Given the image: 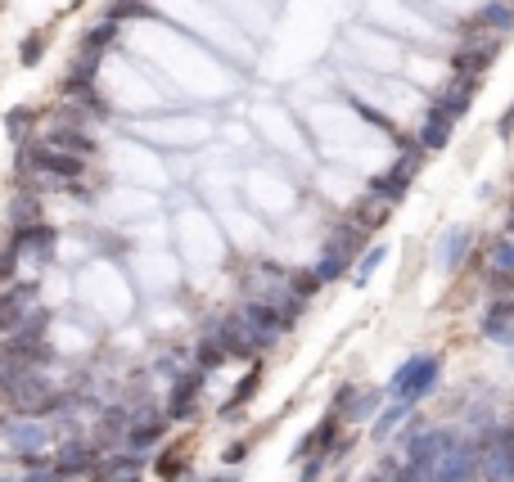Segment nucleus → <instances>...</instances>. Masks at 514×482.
<instances>
[{
  "label": "nucleus",
  "mask_w": 514,
  "mask_h": 482,
  "mask_svg": "<svg viewBox=\"0 0 514 482\" xmlns=\"http://www.w3.org/2000/svg\"><path fill=\"white\" fill-rule=\"evenodd\" d=\"M501 41L505 36H496V32H469L465 41H456L452 45V54H447V68H452V77H483L487 68L496 63V54H501Z\"/></svg>",
  "instance_id": "nucleus-1"
},
{
  "label": "nucleus",
  "mask_w": 514,
  "mask_h": 482,
  "mask_svg": "<svg viewBox=\"0 0 514 482\" xmlns=\"http://www.w3.org/2000/svg\"><path fill=\"white\" fill-rule=\"evenodd\" d=\"M437 374H443V361H437L433 352H420V357H411V361L393 374V383H388L384 392L397 397V401H406V406H420V401L437 388Z\"/></svg>",
  "instance_id": "nucleus-2"
},
{
  "label": "nucleus",
  "mask_w": 514,
  "mask_h": 482,
  "mask_svg": "<svg viewBox=\"0 0 514 482\" xmlns=\"http://www.w3.org/2000/svg\"><path fill=\"white\" fill-rule=\"evenodd\" d=\"M82 172H86V158H78V154H63V149H54V145L32 149V176H37L45 189H68Z\"/></svg>",
  "instance_id": "nucleus-3"
},
{
  "label": "nucleus",
  "mask_w": 514,
  "mask_h": 482,
  "mask_svg": "<svg viewBox=\"0 0 514 482\" xmlns=\"http://www.w3.org/2000/svg\"><path fill=\"white\" fill-rule=\"evenodd\" d=\"M452 442H456V433H447V429H406L402 433V464L428 473Z\"/></svg>",
  "instance_id": "nucleus-4"
},
{
  "label": "nucleus",
  "mask_w": 514,
  "mask_h": 482,
  "mask_svg": "<svg viewBox=\"0 0 514 482\" xmlns=\"http://www.w3.org/2000/svg\"><path fill=\"white\" fill-rule=\"evenodd\" d=\"M428 482H478V455L469 442H452L443 455H437V464L428 469Z\"/></svg>",
  "instance_id": "nucleus-5"
},
{
  "label": "nucleus",
  "mask_w": 514,
  "mask_h": 482,
  "mask_svg": "<svg viewBox=\"0 0 514 482\" xmlns=\"http://www.w3.org/2000/svg\"><path fill=\"white\" fill-rule=\"evenodd\" d=\"M216 338H222L226 357H240V361H257V352L266 348V342H262V338L249 329V320H244L240 311L222 320V329H216Z\"/></svg>",
  "instance_id": "nucleus-6"
},
{
  "label": "nucleus",
  "mask_w": 514,
  "mask_h": 482,
  "mask_svg": "<svg viewBox=\"0 0 514 482\" xmlns=\"http://www.w3.org/2000/svg\"><path fill=\"white\" fill-rule=\"evenodd\" d=\"M452 135H456L452 113H447L443 104H428V108H424V122H420V131H415V141L424 145V154H447Z\"/></svg>",
  "instance_id": "nucleus-7"
},
{
  "label": "nucleus",
  "mask_w": 514,
  "mask_h": 482,
  "mask_svg": "<svg viewBox=\"0 0 514 482\" xmlns=\"http://www.w3.org/2000/svg\"><path fill=\"white\" fill-rule=\"evenodd\" d=\"M203 383H208V370H190V374H181L172 383V397H167V415L172 420H190L194 415V401H199Z\"/></svg>",
  "instance_id": "nucleus-8"
},
{
  "label": "nucleus",
  "mask_w": 514,
  "mask_h": 482,
  "mask_svg": "<svg viewBox=\"0 0 514 482\" xmlns=\"http://www.w3.org/2000/svg\"><path fill=\"white\" fill-rule=\"evenodd\" d=\"M240 316L249 320V329L266 342V348H271V342L284 333V320H280V307L275 302H266V298H257V302H244L240 307Z\"/></svg>",
  "instance_id": "nucleus-9"
},
{
  "label": "nucleus",
  "mask_w": 514,
  "mask_h": 482,
  "mask_svg": "<svg viewBox=\"0 0 514 482\" xmlns=\"http://www.w3.org/2000/svg\"><path fill=\"white\" fill-rule=\"evenodd\" d=\"M474 95H478V77H452L443 91L433 95V104H443V108L452 113V122H461V117H469Z\"/></svg>",
  "instance_id": "nucleus-10"
},
{
  "label": "nucleus",
  "mask_w": 514,
  "mask_h": 482,
  "mask_svg": "<svg viewBox=\"0 0 514 482\" xmlns=\"http://www.w3.org/2000/svg\"><path fill=\"white\" fill-rule=\"evenodd\" d=\"M483 338L492 342H505V348H514V298H496L487 311H483Z\"/></svg>",
  "instance_id": "nucleus-11"
},
{
  "label": "nucleus",
  "mask_w": 514,
  "mask_h": 482,
  "mask_svg": "<svg viewBox=\"0 0 514 482\" xmlns=\"http://www.w3.org/2000/svg\"><path fill=\"white\" fill-rule=\"evenodd\" d=\"M469 248H474V230H469V226H452L443 239H437V248H433V261L443 266V270H456V266L469 257Z\"/></svg>",
  "instance_id": "nucleus-12"
},
{
  "label": "nucleus",
  "mask_w": 514,
  "mask_h": 482,
  "mask_svg": "<svg viewBox=\"0 0 514 482\" xmlns=\"http://www.w3.org/2000/svg\"><path fill=\"white\" fill-rule=\"evenodd\" d=\"M32 302H37V285H14L10 293H0V333L19 329V320L28 316Z\"/></svg>",
  "instance_id": "nucleus-13"
},
{
  "label": "nucleus",
  "mask_w": 514,
  "mask_h": 482,
  "mask_svg": "<svg viewBox=\"0 0 514 482\" xmlns=\"http://www.w3.org/2000/svg\"><path fill=\"white\" fill-rule=\"evenodd\" d=\"M384 388H356L352 392V401L339 410V420L343 424H361V420H371V415H379V410H384Z\"/></svg>",
  "instance_id": "nucleus-14"
},
{
  "label": "nucleus",
  "mask_w": 514,
  "mask_h": 482,
  "mask_svg": "<svg viewBox=\"0 0 514 482\" xmlns=\"http://www.w3.org/2000/svg\"><path fill=\"white\" fill-rule=\"evenodd\" d=\"M474 28L510 36L514 32V0H483V10L474 14Z\"/></svg>",
  "instance_id": "nucleus-15"
},
{
  "label": "nucleus",
  "mask_w": 514,
  "mask_h": 482,
  "mask_svg": "<svg viewBox=\"0 0 514 482\" xmlns=\"http://www.w3.org/2000/svg\"><path fill=\"white\" fill-rule=\"evenodd\" d=\"M45 145H54V149H63V154H78V158H86V154H95V141L82 131V126H72V122H59V126H50V141Z\"/></svg>",
  "instance_id": "nucleus-16"
},
{
  "label": "nucleus",
  "mask_w": 514,
  "mask_h": 482,
  "mask_svg": "<svg viewBox=\"0 0 514 482\" xmlns=\"http://www.w3.org/2000/svg\"><path fill=\"white\" fill-rule=\"evenodd\" d=\"M312 270H316V280H321V285H334V280H339V275H347V270H352V257H347L343 248H334V244H325Z\"/></svg>",
  "instance_id": "nucleus-17"
},
{
  "label": "nucleus",
  "mask_w": 514,
  "mask_h": 482,
  "mask_svg": "<svg viewBox=\"0 0 514 482\" xmlns=\"http://www.w3.org/2000/svg\"><path fill=\"white\" fill-rule=\"evenodd\" d=\"M95 482H140V460L135 455H118L95 464Z\"/></svg>",
  "instance_id": "nucleus-18"
},
{
  "label": "nucleus",
  "mask_w": 514,
  "mask_h": 482,
  "mask_svg": "<svg viewBox=\"0 0 514 482\" xmlns=\"http://www.w3.org/2000/svg\"><path fill=\"white\" fill-rule=\"evenodd\" d=\"M257 388H262V366L253 361V370H249V374H244V379L235 383V392H231V401L222 406V420H231V415H240V406H244V401H253V392H257Z\"/></svg>",
  "instance_id": "nucleus-19"
},
{
  "label": "nucleus",
  "mask_w": 514,
  "mask_h": 482,
  "mask_svg": "<svg viewBox=\"0 0 514 482\" xmlns=\"http://www.w3.org/2000/svg\"><path fill=\"white\" fill-rule=\"evenodd\" d=\"M163 433H167V424L154 415V420H144V424H131V429H126V446L140 455V451H150L154 442H163Z\"/></svg>",
  "instance_id": "nucleus-20"
},
{
  "label": "nucleus",
  "mask_w": 514,
  "mask_h": 482,
  "mask_svg": "<svg viewBox=\"0 0 514 482\" xmlns=\"http://www.w3.org/2000/svg\"><path fill=\"white\" fill-rule=\"evenodd\" d=\"M339 424H343V420H339V410H330V415H325V420H321V424L307 433L312 451H321V455H334V451H339Z\"/></svg>",
  "instance_id": "nucleus-21"
},
{
  "label": "nucleus",
  "mask_w": 514,
  "mask_h": 482,
  "mask_svg": "<svg viewBox=\"0 0 514 482\" xmlns=\"http://www.w3.org/2000/svg\"><path fill=\"white\" fill-rule=\"evenodd\" d=\"M86 469H95V451H91V446H82V442L63 446V455H59V473H63V478L86 473Z\"/></svg>",
  "instance_id": "nucleus-22"
},
{
  "label": "nucleus",
  "mask_w": 514,
  "mask_h": 482,
  "mask_svg": "<svg viewBox=\"0 0 514 482\" xmlns=\"http://www.w3.org/2000/svg\"><path fill=\"white\" fill-rule=\"evenodd\" d=\"M113 41H118V23H113V19H104V23H95V28L82 36V45H78V50H86V54H100V59H104V50H109Z\"/></svg>",
  "instance_id": "nucleus-23"
},
{
  "label": "nucleus",
  "mask_w": 514,
  "mask_h": 482,
  "mask_svg": "<svg viewBox=\"0 0 514 482\" xmlns=\"http://www.w3.org/2000/svg\"><path fill=\"white\" fill-rule=\"evenodd\" d=\"M411 410H415V406H406V401L384 406V410H379V420H375V442H384V438H388V433H393V429H397L406 415H411Z\"/></svg>",
  "instance_id": "nucleus-24"
},
{
  "label": "nucleus",
  "mask_w": 514,
  "mask_h": 482,
  "mask_svg": "<svg viewBox=\"0 0 514 482\" xmlns=\"http://www.w3.org/2000/svg\"><path fill=\"white\" fill-rule=\"evenodd\" d=\"M487 266H492V270H505V275H514V239H510V235L492 239V248H487Z\"/></svg>",
  "instance_id": "nucleus-25"
},
{
  "label": "nucleus",
  "mask_w": 514,
  "mask_h": 482,
  "mask_svg": "<svg viewBox=\"0 0 514 482\" xmlns=\"http://www.w3.org/2000/svg\"><path fill=\"white\" fill-rule=\"evenodd\" d=\"M226 361V348H222V338L216 333H208L203 342H199V370H216Z\"/></svg>",
  "instance_id": "nucleus-26"
},
{
  "label": "nucleus",
  "mask_w": 514,
  "mask_h": 482,
  "mask_svg": "<svg viewBox=\"0 0 514 482\" xmlns=\"http://www.w3.org/2000/svg\"><path fill=\"white\" fill-rule=\"evenodd\" d=\"M37 198L32 194H19L14 198V208H10V221H14V230H23V226H37Z\"/></svg>",
  "instance_id": "nucleus-27"
},
{
  "label": "nucleus",
  "mask_w": 514,
  "mask_h": 482,
  "mask_svg": "<svg viewBox=\"0 0 514 482\" xmlns=\"http://www.w3.org/2000/svg\"><path fill=\"white\" fill-rule=\"evenodd\" d=\"M316 289H321L316 270H293V275H289V293H293V298L307 302V298H316Z\"/></svg>",
  "instance_id": "nucleus-28"
},
{
  "label": "nucleus",
  "mask_w": 514,
  "mask_h": 482,
  "mask_svg": "<svg viewBox=\"0 0 514 482\" xmlns=\"http://www.w3.org/2000/svg\"><path fill=\"white\" fill-rule=\"evenodd\" d=\"M356 261H361V266L352 270V280H356V285H365V280H371V270H375V266L384 261V244H375V248H365V253H361Z\"/></svg>",
  "instance_id": "nucleus-29"
},
{
  "label": "nucleus",
  "mask_w": 514,
  "mask_h": 482,
  "mask_svg": "<svg viewBox=\"0 0 514 482\" xmlns=\"http://www.w3.org/2000/svg\"><path fill=\"white\" fill-rule=\"evenodd\" d=\"M41 54H45V36H41V32L23 36V45H19V63L32 68V63H41Z\"/></svg>",
  "instance_id": "nucleus-30"
},
{
  "label": "nucleus",
  "mask_w": 514,
  "mask_h": 482,
  "mask_svg": "<svg viewBox=\"0 0 514 482\" xmlns=\"http://www.w3.org/2000/svg\"><path fill=\"white\" fill-rule=\"evenodd\" d=\"M28 122H37V113H32L28 104H19V108H10V117H5V131L14 135V141H23V131H28Z\"/></svg>",
  "instance_id": "nucleus-31"
},
{
  "label": "nucleus",
  "mask_w": 514,
  "mask_h": 482,
  "mask_svg": "<svg viewBox=\"0 0 514 482\" xmlns=\"http://www.w3.org/2000/svg\"><path fill=\"white\" fill-rule=\"evenodd\" d=\"M14 438H19V455H23V460H28L32 451H41V446H45V429H37V424H32V429H19Z\"/></svg>",
  "instance_id": "nucleus-32"
},
{
  "label": "nucleus",
  "mask_w": 514,
  "mask_h": 482,
  "mask_svg": "<svg viewBox=\"0 0 514 482\" xmlns=\"http://www.w3.org/2000/svg\"><path fill=\"white\" fill-rule=\"evenodd\" d=\"M181 469H185L181 451H167V455L159 460V478H163V482H176V478H181Z\"/></svg>",
  "instance_id": "nucleus-33"
},
{
  "label": "nucleus",
  "mask_w": 514,
  "mask_h": 482,
  "mask_svg": "<svg viewBox=\"0 0 514 482\" xmlns=\"http://www.w3.org/2000/svg\"><path fill=\"white\" fill-rule=\"evenodd\" d=\"M483 280H487V289H492V293H510V289H514V275L492 270V266H483Z\"/></svg>",
  "instance_id": "nucleus-34"
},
{
  "label": "nucleus",
  "mask_w": 514,
  "mask_h": 482,
  "mask_svg": "<svg viewBox=\"0 0 514 482\" xmlns=\"http://www.w3.org/2000/svg\"><path fill=\"white\" fill-rule=\"evenodd\" d=\"M321 473H325V455L316 451V455H307V464H303V478H298V482H321Z\"/></svg>",
  "instance_id": "nucleus-35"
},
{
  "label": "nucleus",
  "mask_w": 514,
  "mask_h": 482,
  "mask_svg": "<svg viewBox=\"0 0 514 482\" xmlns=\"http://www.w3.org/2000/svg\"><path fill=\"white\" fill-rule=\"evenodd\" d=\"M14 270H19V248L10 244L5 253H0V280H14Z\"/></svg>",
  "instance_id": "nucleus-36"
},
{
  "label": "nucleus",
  "mask_w": 514,
  "mask_h": 482,
  "mask_svg": "<svg viewBox=\"0 0 514 482\" xmlns=\"http://www.w3.org/2000/svg\"><path fill=\"white\" fill-rule=\"evenodd\" d=\"M388 482H428V473H424V469H411V464H402V469H397Z\"/></svg>",
  "instance_id": "nucleus-37"
},
{
  "label": "nucleus",
  "mask_w": 514,
  "mask_h": 482,
  "mask_svg": "<svg viewBox=\"0 0 514 482\" xmlns=\"http://www.w3.org/2000/svg\"><path fill=\"white\" fill-rule=\"evenodd\" d=\"M496 135H501V141H510V135H514V100H510V108L501 113V122H496Z\"/></svg>",
  "instance_id": "nucleus-38"
},
{
  "label": "nucleus",
  "mask_w": 514,
  "mask_h": 482,
  "mask_svg": "<svg viewBox=\"0 0 514 482\" xmlns=\"http://www.w3.org/2000/svg\"><path fill=\"white\" fill-rule=\"evenodd\" d=\"M23 482H63V473H59V469H37V473H28Z\"/></svg>",
  "instance_id": "nucleus-39"
},
{
  "label": "nucleus",
  "mask_w": 514,
  "mask_h": 482,
  "mask_svg": "<svg viewBox=\"0 0 514 482\" xmlns=\"http://www.w3.org/2000/svg\"><path fill=\"white\" fill-rule=\"evenodd\" d=\"M249 455V442H235V446H226V464H240Z\"/></svg>",
  "instance_id": "nucleus-40"
},
{
  "label": "nucleus",
  "mask_w": 514,
  "mask_h": 482,
  "mask_svg": "<svg viewBox=\"0 0 514 482\" xmlns=\"http://www.w3.org/2000/svg\"><path fill=\"white\" fill-rule=\"evenodd\" d=\"M505 235H510V239H514V213H510V221H505Z\"/></svg>",
  "instance_id": "nucleus-41"
},
{
  "label": "nucleus",
  "mask_w": 514,
  "mask_h": 482,
  "mask_svg": "<svg viewBox=\"0 0 514 482\" xmlns=\"http://www.w3.org/2000/svg\"><path fill=\"white\" fill-rule=\"evenodd\" d=\"M365 482H388V478H384V473H375V478H365Z\"/></svg>",
  "instance_id": "nucleus-42"
},
{
  "label": "nucleus",
  "mask_w": 514,
  "mask_h": 482,
  "mask_svg": "<svg viewBox=\"0 0 514 482\" xmlns=\"http://www.w3.org/2000/svg\"><path fill=\"white\" fill-rule=\"evenodd\" d=\"M212 482H240V478H212Z\"/></svg>",
  "instance_id": "nucleus-43"
},
{
  "label": "nucleus",
  "mask_w": 514,
  "mask_h": 482,
  "mask_svg": "<svg viewBox=\"0 0 514 482\" xmlns=\"http://www.w3.org/2000/svg\"><path fill=\"white\" fill-rule=\"evenodd\" d=\"M510 213H514V198H510Z\"/></svg>",
  "instance_id": "nucleus-44"
},
{
  "label": "nucleus",
  "mask_w": 514,
  "mask_h": 482,
  "mask_svg": "<svg viewBox=\"0 0 514 482\" xmlns=\"http://www.w3.org/2000/svg\"><path fill=\"white\" fill-rule=\"evenodd\" d=\"M478 482H483V478H478Z\"/></svg>",
  "instance_id": "nucleus-45"
}]
</instances>
